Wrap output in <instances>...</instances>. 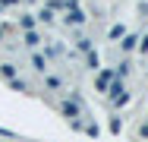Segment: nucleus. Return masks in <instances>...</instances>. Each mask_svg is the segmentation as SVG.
Masks as SVG:
<instances>
[{"label": "nucleus", "mask_w": 148, "mask_h": 142, "mask_svg": "<svg viewBox=\"0 0 148 142\" xmlns=\"http://www.w3.org/2000/svg\"><path fill=\"white\" fill-rule=\"evenodd\" d=\"M0 76H6V79H10V76H13V63H3V66H0Z\"/></svg>", "instance_id": "nucleus-1"}, {"label": "nucleus", "mask_w": 148, "mask_h": 142, "mask_svg": "<svg viewBox=\"0 0 148 142\" xmlns=\"http://www.w3.org/2000/svg\"><path fill=\"white\" fill-rule=\"evenodd\" d=\"M3 3H16V0H3Z\"/></svg>", "instance_id": "nucleus-2"}]
</instances>
